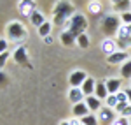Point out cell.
Instances as JSON below:
<instances>
[{
    "mask_svg": "<svg viewBox=\"0 0 131 125\" xmlns=\"http://www.w3.org/2000/svg\"><path fill=\"white\" fill-rule=\"evenodd\" d=\"M73 14H75L73 4L67 0H60L54 4V9H52V25H65Z\"/></svg>",
    "mask_w": 131,
    "mask_h": 125,
    "instance_id": "6da1fadb",
    "label": "cell"
},
{
    "mask_svg": "<svg viewBox=\"0 0 131 125\" xmlns=\"http://www.w3.org/2000/svg\"><path fill=\"white\" fill-rule=\"evenodd\" d=\"M63 27H65L63 30L70 32L72 35L79 37V35H82V34H86V28H88V18H86L82 12H75Z\"/></svg>",
    "mask_w": 131,
    "mask_h": 125,
    "instance_id": "7a4b0ae2",
    "label": "cell"
},
{
    "mask_svg": "<svg viewBox=\"0 0 131 125\" xmlns=\"http://www.w3.org/2000/svg\"><path fill=\"white\" fill-rule=\"evenodd\" d=\"M121 18L119 16H114V14H108V16H105L103 21H101V30L103 34L107 35V37H114V35H117V32L121 28Z\"/></svg>",
    "mask_w": 131,
    "mask_h": 125,
    "instance_id": "3957f363",
    "label": "cell"
},
{
    "mask_svg": "<svg viewBox=\"0 0 131 125\" xmlns=\"http://www.w3.org/2000/svg\"><path fill=\"white\" fill-rule=\"evenodd\" d=\"M5 32H7V37H9L10 41H23V39L28 37L26 27H25L21 21H18V20L10 21L9 25H7V28H5Z\"/></svg>",
    "mask_w": 131,
    "mask_h": 125,
    "instance_id": "277c9868",
    "label": "cell"
},
{
    "mask_svg": "<svg viewBox=\"0 0 131 125\" xmlns=\"http://www.w3.org/2000/svg\"><path fill=\"white\" fill-rule=\"evenodd\" d=\"M98 123L101 125H112L115 122V111L110 109V107H101L100 111H98Z\"/></svg>",
    "mask_w": 131,
    "mask_h": 125,
    "instance_id": "5b68a950",
    "label": "cell"
},
{
    "mask_svg": "<svg viewBox=\"0 0 131 125\" xmlns=\"http://www.w3.org/2000/svg\"><path fill=\"white\" fill-rule=\"evenodd\" d=\"M86 78H88V74L84 72V71H73V72L70 74V78H68V83H70L72 88H81L82 83L86 81Z\"/></svg>",
    "mask_w": 131,
    "mask_h": 125,
    "instance_id": "8992f818",
    "label": "cell"
},
{
    "mask_svg": "<svg viewBox=\"0 0 131 125\" xmlns=\"http://www.w3.org/2000/svg\"><path fill=\"white\" fill-rule=\"evenodd\" d=\"M126 60H129V53L128 51H121V49L115 51L114 55H110V56H107V62L110 63V65H122Z\"/></svg>",
    "mask_w": 131,
    "mask_h": 125,
    "instance_id": "52a82bcc",
    "label": "cell"
},
{
    "mask_svg": "<svg viewBox=\"0 0 131 125\" xmlns=\"http://www.w3.org/2000/svg\"><path fill=\"white\" fill-rule=\"evenodd\" d=\"M101 51L105 53L107 56H110V55H114L115 51H119V49H117V41H115V39H110V37H105V39L101 41Z\"/></svg>",
    "mask_w": 131,
    "mask_h": 125,
    "instance_id": "ba28073f",
    "label": "cell"
},
{
    "mask_svg": "<svg viewBox=\"0 0 131 125\" xmlns=\"http://www.w3.org/2000/svg\"><path fill=\"white\" fill-rule=\"evenodd\" d=\"M12 58H14V62L19 63V65H30V62H28V51H26L25 46H19V48L14 51Z\"/></svg>",
    "mask_w": 131,
    "mask_h": 125,
    "instance_id": "9c48e42d",
    "label": "cell"
},
{
    "mask_svg": "<svg viewBox=\"0 0 131 125\" xmlns=\"http://www.w3.org/2000/svg\"><path fill=\"white\" fill-rule=\"evenodd\" d=\"M72 113H73V118H77V120H81V118H84V116L91 115V111H89V107L86 106V102L75 104L73 107H72Z\"/></svg>",
    "mask_w": 131,
    "mask_h": 125,
    "instance_id": "30bf717a",
    "label": "cell"
},
{
    "mask_svg": "<svg viewBox=\"0 0 131 125\" xmlns=\"http://www.w3.org/2000/svg\"><path fill=\"white\" fill-rule=\"evenodd\" d=\"M84 102H86V106L89 107V111L94 115V113H98L101 109V101L98 99V97H94V95H89V97H86L84 99Z\"/></svg>",
    "mask_w": 131,
    "mask_h": 125,
    "instance_id": "8fae6325",
    "label": "cell"
},
{
    "mask_svg": "<svg viewBox=\"0 0 131 125\" xmlns=\"http://www.w3.org/2000/svg\"><path fill=\"white\" fill-rule=\"evenodd\" d=\"M121 79H117V78H108L107 81H105V86H107V90H108V95H115L117 92H121Z\"/></svg>",
    "mask_w": 131,
    "mask_h": 125,
    "instance_id": "7c38bea8",
    "label": "cell"
},
{
    "mask_svg": "<svg viewBox=\"0 0 131 125\" xmlns=\"http://www.w3.org/2000/svg\"><path fill=\"white\" fill-rule=\"evenodd\" d=\"M94 86H96V81H94V78L88 76V78H86V81L82 83L81 90H82V94L86 95V97H89V95H94Z\"/></svg>",
    "mask_w": 131,
    "mask_h": 125,
    "instance_id": "4fadbf2b",
    "label": "cell"
},
{
    "mask_svg": "<svg viewBox=\"0 0 131 125\" xmlns=\"http://www.w3.org/2000/svg\"><path fill=\"white\" fill-rule=\"evenodd\" d=\"M18 9H19L21 14H25V16L30 18V14L35 9V2H31V0H21V2H18Z\"/></svg>",
    "mask_w": 131,
    "mask_h": 125,
    "instance_id": "5bb4252c",
    "label": "cell"
},
{
    "mask_svg": "<svg viewBox=\"0 0 131 125\" xmlns=\"http://www.w3.org/2000/svg\"><path fill=\"white\" fill-rule=\"evenodd\" d=\"M68 99H70L72 104L75 106V104H79V102H84L86 95L82 94L81 88H70V92H68Z\"/></svg>",
    "mask_w": 131,
    "mask_h": 125,
    "instance_id": "9a60e30c",
    "label": "cell"
},
{
    "mask_svg": "<svg viewBox=\"0 0 131 125\" xmlns=\"http://www.w3.org/2000/svg\"><path fill=\"white\" fill-rule=\"evenodd\" d=\"M30 23L33 25V27H35V28H39V27H42V25L46 23V18H44L42 11L33 9V12L30 14Z\"/></svg>",
    "mask_w": 131,
    "mask_h": 125,
    "instance_id": "2e32d148",
    "label": "cell"
},
{
    "mask_svg": "<svg viewBox=\"0 0 131 125\" xmlns=\"http://www.w3.org/2000/svg\"><path fill=\"white\" fill-rule=\"evenodd\" d=\"M94 97H98L100 101H105L108 97V90L105 86V81H96V86H94Z\"/></svg>",
    "mask_w": 131,
    "mask_h": 125,
    "instance_id": "e0dca14e",
    "label": "cell"
},
{
    "mask_svg": "<svg viewBox=\"0 0 131 125\" xmlns=\"http://www.w3.org/2000/svg\"><path fill=\"white\" fill-rule=\"evenodd\" d=\"M60 41H61V44H65V46H72V44H77V37L72 35L70 32L63 30L60 34Z\"/></svg>",
    "mask_w": 131,
    "mask_h": 125,
    "instance_id": "ac0fdd59",
    "label": "cell"
},
{
    "mask_svg": "<svg viewBox=\"0 0 131 125\" xmlns=\"http://www.w3.org/2000/svg\"><path fill=\"white\" fill-rule=\"evenodd\" d=\"M114 111L119 116H122V118H128V120L131 118V104L129 102H128V104H117V107H115Z\"/></svg>",
    "mask_w": 131,
    "mask_h": 125,
    "instance_id": "d6986e66",
    "label": "cell"
},
{
    "mask_svg": "<svg viewBox=\"0 0 131 125\" xmlns=\"http://www.w3.org/2000/svg\"><path fill=\"white\" fill-rule=\"evenodd\" d=\"M114 7H115V11H119V12H128L129 11V7H131V2L129 0H117V2H114L112 4Z\"/></svg>",
    "mask_w": 131,
    "mask_h": 125,
    "instance_id": "ffe728a7",
    "label": "cell"
},
{
    "mask_svg": "<svg viewBox=\"0 0 131 125\" xmlns=\"http://www.w3.org/2000/svg\"><path fill=\"white\" fill-rule=\"evenodd\" d=\"M51 30H52V23H49V21H46L42 27H39V28H37L39 35H40V37H44V39L51 35Z\"/></svg>",
    "mask_w": 131,
    "mask_h": 125,
    "instance_id": "44dd1931",
    "label": "cell"
},
{
    "mask_svg": "<svg viewBox=\"0 0 131 125\" xmlns=\"http://www.w3.org/2000/svg\"><path fill=\"white\" fill-rule=\"evenodd\" d=\"M121 76L124 79H131V58L121 65Z\"/></svg>",
    "mask_w": 131,
    "mask_h": 125,
    "instance_id": "7402d4cb",
    "label": "cell"
},
{
    "mask_svg": "<svg viewBox=\"0 0 131 125\" xmlns=\"http://www.w3.org/2000/svg\"><path fill=\"white\" fill-rule=\"evenodd\" d=\"M81 123L82 125H100L98 123V118H96V115H88V116H84V118H81Z\"/></svg>",
    "mask_w": 131,
    "mask_h": 125,
    "instance_id": "603a6c76",
    "label": "cell"
},
{
    "mask_svg": "<svg viewBox=\"0 0 131 125\" xmlns=\"http://www.w3.org/2000/svg\"><path fill=\"white\" fill-rule=\"evenodd\" d=\"M77 44L81 46L82 49H86V48H89V37H88L86 34H82V35H79V37H77Z\"/></svg>",
    "mask_w": 131,
    "mask_h": 125,
    "instance_id": "cb8c5ba5",
    "label": "cell"
},
{
    "mask_svg": "<svg viewBox=\"0 0 131 125\" xmlns=\"http://www.w3.org/2000/svg\"><path fill=\"white\" fill-rule=\"evenodd\" d=\"M88 9H89L91 14H98V12H101V4L100 2H89L88 4Z\"/></svg>",
    "mask_w": 131,
    "mask_h": 125,
    "instance_id": "d4e9b609",
    "label": "cell"
},
{
    "mask_svg": "<svg viewBox=\"0 0 131 125\" xmlns=\"http://www.w3.org/2000/svg\"><path fill=\"white\" fill-rule=\"evenodd\" d=\"M105 102H107V107H110V109H115V107H117V104H119L115 95H108V97L105 99Z\"/></svg>",
    "mask_w": 131,
    "mask_h": 125,
    "instance_id": "484cf974",
    "label": "cell"
},
{
    "mask_svg": "<svg viewBox=\"0 0 131 125\" xmlns=\"http://www.w3.org/2000/svg\"><path fill=\"white\" fill-rule=\"evenodd\" d=\"M115 97H117V102H119V104H128V95H126L124 90H122V92H117Z\"/></svg>",
    "mask_w": 131,
    "mask_h": 125,
    "instance_id": "4316f807",
    "label": "cell"
},
{
    "mask_svg": "<svg viewBox=\"0 0 131 125\" xmlns=\"http://www.w3.org/2000/svg\"><path fill=\"white\" fill-rule=\"evenodd\" d=\"M121 23H122V25H131V11L122 12V14H121Z\"/></svg>",
    "mask_w": 131,
    "mask_h": 125,
    "instance_id": "83f0119b",
    "label": "cell"
},
{
    "mask_svg": "<svg viewBox=\"0 0 131 125\" xmlns=\"http://www.w3.org/2000/svg\"><path fill=\"white\" fill-rule=\"evenodd\" d=\"M7 60H9V51L2 53V55H0V69H2V67H5Z\"/></svg>",
    "mask_w": 131,
    "mask_h": 125,
    "instance_id": "f1b7e54d",
    "label": "cell"
},
{
    "mask_svg": "<svg viewBox=\"0 0 131 125\" xmlns=\"http://www.w3.org/2000/svg\"><path fill=\"white\" fill-rule=\"evenodd\" d=\"M60 125H82V123H81V120H77V118H70V120L61 122Z\"/></svg>",
    "mask_w": 131,
    "mask_h": 125,
    "instance_id": "f546056e",
    "label": "cell"
},
{
    "mask_svg": "<svg viewBox=\"0 0 131 125\" xmlns=\"http://www.w3.org/2000/svg\"><path fill=\"white\" fill-rule=\"evenodd\" d=\"M112 125H129V120L128 118H122V116H119V118H115V122Z\"/></svg>",
    "mask_w": 131,
    "mask_h": 125,
    "instance_id": "4dcf8cb0",
    "label": "cell"
},
{
    "mask_svg": "<svg viewBox=\"0 0 131 125\" xmlns=\"http://www.w3.org/2000/svg\"><path fill=\"white\" fill-rule=\"evenodd\" d=\"M7 51V41L5 39H0V55Z\"/></svg>",
    "mask_w": 131,
    "mask_h": 125,
    "instance_id": "1f68e13d",
    "label": "cell"
},
{
    "mask_svg": "<svg viewBox=\"0 0 131 125\" xmlns=\"http://www.w3.org/2000/svg\"><path fill=\"white\" fill-rule=\"evenodd\" d=\"M5 83H7V76H5V74L0 71V86H4Z\"/></svg>",
    "mask_w": 131,
    "mask_h": 125,
    "instance_id": "d6a6232c",
    "label": "cell"
},
{
    "mask_svg": "<svg viewBox=\"0 0 131 125\" xmlns=\"http://www.w3.org/2000/svg\"><path fill=\"white\" fill-rule=\"evenodd\" d=\"M124 92H126V95H128V102L131 104V88H126Z\"/></svg>",
    "mask_w": 131,
    "mask_h": 125,
    "instance_id": "836d02e7",
    "label": "cell"
},
{
    "mask_svg": "<svg viewBox=\"0 0 131 125\" xmlns=\"http://www.w3.org/2000/svg\"><path fill=\"white\" fill-rule=\"evenodd\" d=\"M44 42H46V44H51V42H52V39H51V35H49V37H46V39H44Z\"/></svg>",
    "mask_w": 131,
    "mask_h": 125,
    "instance_id": "e575fe53",
    "label": "cell"
},
{
    "mask_svg": "<svg viewBox=\"0 0 131 125\" xmlns=\"http://www.w3.org/2000/svg\"><path fill=\"white\" fill-rule=\"evenodd\" d=\"M129 125H131V118H129Z\"/></svg>",
    "mask_w": 131,
    "mask_h": 125,
    "instance_id": "d590c367",
    "label": "cell"
},
{
    "mask_svg": "<svg viewBox=\"0 0 131 125\" xmlns=\"http://www.w3.org/2000/svg\"><path fill=\"white\" fill-rule=\"evenodd\" d=\"M129 83H131V79H129ZM129 88H131V86H129Z\"/></svg>",
    "mask_w": 131,
    "mask_h": 125,
    "instance_id": "8d00e7d4",
    "label": "cell"
}]
</instances>
